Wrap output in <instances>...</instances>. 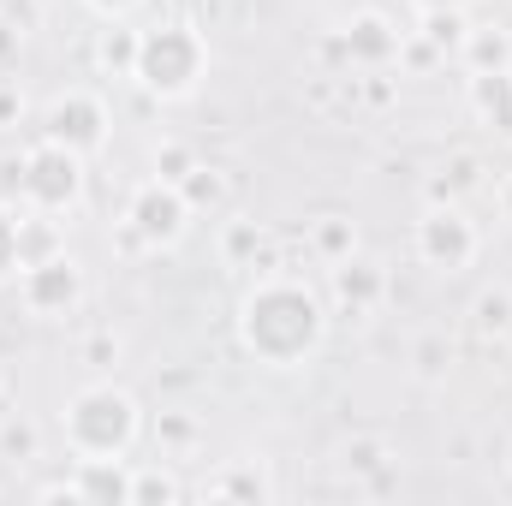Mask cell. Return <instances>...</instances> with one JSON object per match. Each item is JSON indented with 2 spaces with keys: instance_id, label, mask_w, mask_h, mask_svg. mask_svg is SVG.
<instances>
[{
  "instance_id": "d4e9b609",
  "label": "cell",
  "mask_w": 512,
  "mask_h": 506,
  "mask_svg": "<svg viewBox=\"0 0 512 506\" xmlns=\"http://www.w3.org/2000/svg\"><path fill=\"white\" fill-rule=\"evenodd\" d=\"M90 358H96V370H108V358H120V346H114V340H96Z\"/></svg>"
},
{
  "instance_id": "277c9868",
  "label": "cell",
  "mask_w": 512,
  "mask_h": 506,
  "mask_svg": "<svg viewBox=\"0 0 512 506\" xmlns=\"http://www.w3.org/2000/svg\"><path fill=\"white\" fill-rule=\"evenodd\" d=\"M24 191L42 197V203H66V197H78V155H72L66 143L36 149V155L24 161Z\"/></svg>"
},
{
  "instance_id": "9c48e42d",
  "label": "cell",
  "mask_w": 512,
  "mask_h": 506,
  "mask_svg": "<svg viewBox=\"0 0 512 506\" xmlns=\"http://www.w3.org/2000/svg\"><path fill=\"white\" fill-rule=\"evenodd\" d=\"M477 108H483V114H501V131H512V78L477 72Z\"/></svg>"
},
{
  "instance_id": "603a6c76",
  "label": "cell",
  "mask_w": 512,
  "mask_h": 506,
  "mask_svg": "<svg viewBox=\"0 0 512 506\" xmlns=\"http://www.w3.org/2000/svg\"><path fill=\"white\" fill-rule=\"evenodd\" d=\"M322 251H328V256H346V251H352V233H346L340 221H328V227H322Z\"/></svg>"
},
{
  "instance_id": "9a60e30c",
  "label": "cell",
  "mask_w": 512,
  "mask_h": 506,
  "mask_svg": "<svg viewBox=\"0 0 512 506\" xmlns=\"http://www.w3.org/2000/svg\"><path fill=\"white\" fill-rule=\"evenodd\" d=\"M36 447H42L36 423H6V429H0V453H12V459H36Z\"/></svg>"
},
{
  "instance_id": "52a82bcc",
  "label": "cell",
  "mask_w": 512,
  "mask_h": 506,
  "mask_svg": "<svg viewBox=\"0 0 512 506\" xmlns=\"http://www.w3.org/2000/svg\"><path fill=\"white\" fill-rule=\"evenodd\" d=\"M78 495L84 501H131V477L120 459H78Z\"/></svg>"
},
{
  "instance_id": "8fae6325",
  "label": "cell",
  "mask_w": 512,
  "mask_h": 506,
  "mask_svg": "<svg viewBox=\"0 0 512 506\" xmlns=\"http://www.w3.org/2000/svg\"><path fill=\"white\" fill-rule=\"evenodd\" d=\"M209 501H268V483L256 477V471H233V477H221L215 489H203Z\"/></svg>"
},
{
  "instance_id": "ffe728a7",
  "label": "cell",
  "mask_w": 512,
  "mask_h": 506,
  "mask_svg": "<svg viewBox=\"0 0 512 506\" xmlns=\"http://www.w3.org/2000/svg\"><path fill=\"white\" fill-rule=\"evenodd\" d=\"M346 465H352V471H382L387 447L382 441H358V447H346Z\"/></svg>"
},
{
  "instance_id": "4fadbf2b",
  "label": "cell",
  "mask_w": 512,
  "mask_h": 506,
  "mask_svg": "<svg viewBox=\"0 0 512 506\" xmlns=\"http://www.w3.org/2000/svg\"><path fill=\"white\" fill-rule=\"evenodd\" d=\"M471 66H477V72H501V66H507V36H501V30H495V36H489V30L471 36Z\"/></svg>"
},
{
  "instance_id": "5bb4252c",
  "label": "cell",
  "mask_w": 512,
  "mask_h": 506,
  "mask_svg": "<svg viewBox=\"0 0 512 506\" xmlns=\"http://www.w3.org/2000/svg\"><path fill=\"white\" fill-rule=\"evenodd\" d=\"M352 48L376 60V54H387V48H393V36H387L382 18H358V24H352Z\"/></svg>"
},
{
  "instance_id": "484cf974",
  "label": "cell",
  "mask_w": 512,
  "mask_h": 506,
  "mask_svg": "<svg viewBox=\"0 0 512 506\" xmlns=\"http://www.w3.org/2000/svg\"><path fill=\"white\" fill-rule=\"evenodd\" d=\"M423 6H429V12H435V6H459V0H423Z\"/></svg>"
},
{
  "instance_id": "3957f363",
  "label": "cell",
  "mask_w": 512,
  "mask_h": 506,
  "mask_svg": "<svg viewBox=\"0 0 512 506\" xmlns=\"http://www.w3.org/2000/svg\"><path fill=\"white\" fill-rule=\"evenodd\" d=\"M185 191H173V185H143L137 191V203H131V221H137V233L149 239V245H173L179 233H185Z\"/></svg>"
},
{
  "instance_id": "d6986e66",
  "label": "cell",
  "mask_w": 512,
  "mask_h": 506,
  "mask_svg": "<svg viewBox=\"0 0 512 506\" xmlns=\"http://www.w3.org/2000/svg\"><path fill=\"white\" fill-rule=\"evenodd\" d=\"M155 167H161V179H167V185H179V179L191 173V149H179V143H167V149L155 155Z\"/></svg>"
},
{
  "instance_id": "44dd1931",
  "label": "cell",
  "mask_w": 512,
  "mask_h": 506,
  "mask_svg": "<svg viewBox=\"0 0 512 506\" xmlns=\"http://www.w3.org/2000/svg\"><path fill=\"white\" fill-rule=\"evenodd\" d=\"M191 435H197L191 417H161V423H155V441H161V447H185Z\"/></svg>"
},
{
  "instance_id": "8992f818",
  "label": "cell",
  "mask_w": 512,
  "mask_h": 506,
  "mask_svg": "<svg viewBox=\"0 0 512 506\" xmlns=\"http://www.w3.org/2000/svg\"><path fill=\"white\" fill-rule=\"evenodd\" d=\"M72 298H78V268L66 256H48L30 268V304L36 310H66Z\"/></svg>"
},
{
  "instance_id": "30bf717a",
  "label": "cell",
  "mask_w": 512,
  "mask_h": 506,
  "mask_svg": "<svg viewBox=\"0 0 512 506\" xmlns=\"http://www.w3.org/2000/svg\"><path fill=\"white\" fill-rule=\"evenodd\" d=\"M334 280H340V292H346L352 304H370V298L382 292V274H376L370 262H340V274H334Z\"/></svg>"
},
{
  "instance_id": "e0dca14e",
  "label": "cell",
  "mask_w": 512,
  "mask_h": 506,
  "mask_svg": "<svg viewBox=\"0 0 512 506\" xmlns=\"http://www.w3.org/2000/svg\"><path fill=\"white\" fill-rule=\"evenodd\" d=\"M179 185H185V203H215V197H221V179H215L209 167H191Z\"/></svg>"
},
{
  "instance_id": "2e32d148",
  "label": "cell",
  "mask_w": 512,
  "mask_h": 506,
  "mask_svg": "<svg viewBox=\"0 0 512 506\" xmlns=\"http://www.w3.org/2000/svg\"><path fill=\"white\" fill-rule=\"evenodd\" d=\"M131 501H179V489H173V477L143 471V477H131Z\"/></svg>"
},
{
  "instance_id": "6da1fadb",
  "label": "cell",
  "mask_w": 512,
  "mask_h": 506,
  "mask_svg": "<svg viewBox=\"0 0 512 506\" xmlns=\"http://www.w3.org/2000/svg\"><path fill=\"white\" fill-rule=\"evenodd\" d=\"M131 429H137V405H131L126 393H114V387H90L66 411V435H72L78 459H114V453H126Z\"/></svg>"
},
{
  "instance_id": "ac0fdd59",
  "label": "cell",
  "mask_w": 512,
  "mask_h": 506,
  "mask_svg": "<svg viewBox=\"0 0 512 506\" xmlns=\"http://www.w3.org/2000/svg\"><path fill=\"white\" fill-rule=\"evenodd\" d=\"M137 48H143V42H137L131 30H114V36L102 42V60H108V66H137Z\"/></svg>"
},
{
  "instance_id": "cb8c5ba5",
  "label": "cell",
  "mask_w": 512,
  "mask_h": 506,
  "mask_svg": "<svg viewBox=\"0 0 512 506\" xmlns=\"http://www.w3.org/2000/svg\"><path fill=\"white\" fill-rule=\"evenodd\" d=\"M12 262H18V227H12V221H0V274H6Z\"/></svg>"
},
{
  "instance_id": "7402d4cb",
  "label": "cell",
  "mask_w": 512,
  "mask_h": 506,
  "mask_svg": "<svg viewBox=\"0 0 512 506\" xmlns=\"http://www.w3.org/2000/svg\"><path fill=\"white\" fill-rule=\"evenodd\" d=\"M441 370H447V346H441V340H423V346H417V376H441Z\"/></svg>"
},
{
  "instance_id": "7a4b0ae2",
  "label": "cell",
  "mask_w": 512,
  "mask_h": 506,
  "mask_svg": "<svg viewBox=\"0 0 512 506\" xmlns=\"http://www.w3.org/2000/svg\"><path fill=\"white\" fill-rule=\"evenodd\" d=\"M137 72H143V84H155V90H185L191 84V72H197V42L185 36V30H161V36H149L143 48H137Z\"/></svg>"
},
{
  "instance_id": "5b68a950",
  "label": "cell",
  "mask_w": 512,
  "mask_h": 506,
  "mask_svg": "<svg viewBox=\"0 0 512 506\" xmlns=\"http://www.w3.org/2000/svg\"><path fill=\"white\" fill-rule=\"evenodd\" d=\"M471 251H477V239H471V227H465L453 209H435V215L423 221V256H429V262L459 268Z\"/></svg>"
},
{
  "instance_id": "ba28073f",
  "label": "cell",
  "mask_w": 512,
  "mask_h": 506,
  "mask_svg": "<svg viewBox=\"0 0 512 506\" xmlns=\"http://www.w3.org/2000/svg\"><path fill=\"white\" fill-rule=\"evenodd\" d=\"M54 137H60V143H66V137H72V143H96V137H102V114H96L90 102H72V108L60 102V108H54Z\"/></svg>"
},
{
  "instance_id": "7c38bea8",
  "label": "cell",
  "mask_w": 512,
  "mask_h": 506,
  "mask_svg": "<svg viewBox=\"0 0 512 506\" xmlns=\"http://www.w3.org/2000/svg\"><path fill=\"white\" fill-rule=\"evenodd\" d=\"M477 328L483 334H507L512 328V292H483L477 298Z\"/></svg>"
},
{
  "instance_id": "4316f807",
  "label": "cell",
  "mask_w": 512,
  "mask_h": 506,
  "mask_svg": "<svg viewBox=\"0 0 512 506\" xmlns=\"http://www.w3.org/2000/svg\"><path fill=\"white\" fill-rule=\"evenodd\" d=\"M507 477H512V447H507Z\"/></svg>"
}]
</instances>
